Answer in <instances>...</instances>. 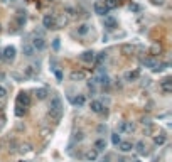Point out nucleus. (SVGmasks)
I'll return each instance as SVG.
<instances>
[{
  "label": "nucleus",
  "mask_w": 172,
  "mask_h": 162,
  "mask_svg": "<svg viewBox=\"0 0 172 162\" xmlns=\"http://www.w3.org/2000/svg\"><path fill=\"white\" fill-rule=\"evenodd\" d=\"M17 106H22V108H29V106H31V96H29L26 91L19 93V96H17Z\"/></svg>",
  "instance_id": "obj_1"
},
{
  "label": "nucleus",
  "mask_w": 172,
  "mask_h": 162,
  "mask_svg": "<svg viewBox=\"0 0 172 162\" xmlns=\"http://www.w3.org/2000/svg\"><path fill=\"white\" fill-rule=\"evenodd\" d=\"M117 147H118V150H120V152H123V154H128V152H132V150L135 149V145L132 142H120Z\"/></svg>",
  "instance_id": "obj_2"
},
{
  "label": "nucleus",
  "mask_w": 172,
  "mask_h": 162,
  "mask_svg": "<svg viewBox=\"0 0 172 162\" xmlns=\"http://www.w3.org/2000/svg\"><path fill=\"white\" fill-rule=\"evenodd\" d=\"M15 48H14V46H9V48H5V49H3V59H5V61H12L14 59V57H15Z\"/></svg>",
  "instance_id": "obj_3"
},
{
  "label": "nucleus",
  "mask_w": 172,
  "mask_h": 162,
  "mask_svg": "<svg viewBox=\"0 0 172 162\" xmlns=\"http://www.w3.org/2000/svg\"><path fill=\"white\" fill-rule=\"evenodd\" d=\"M89 108H91V111H95V113H103V111H105V106H103V103L98 102V100H95V102L89 103Z\"/></svg>",
  "instance_id": "obj_4"
},
{
  "label": "nucleus",
  "mask_w": 172,
  "mask_h": 162,
  "mask_svg": "<svg viewBox=\"0 0 172 162\" xmlns=\"http://www.w3.org/2000/svg\"><path fill=\"white\" fill-rule=\"evenodd\" d=\"M93 9H95V14H98V15H108V12H110V10L106 9L103 3H100V2H96Z\"/></svg>",
  "instance_id": "obj_5"
},
{
  "label": "nucleus",
  "mask_w": 172,
  "mask_h": 162,
  "mask_svg": "<svg viewBox=\"0 0 172 162\" xmlns=\"http://www.w3.org/2000/svg\"><path fill=\"white\" fill-rule=\"evenodd\" d=\"M95 57L96 56H95V52H93V51H86V52H83L80 56V59L83 61V63H89V64H91L93 61H95Z\"/></svg>",
  "instance_id": "obj_6"
},
{
  "label": "nucleus",
  "mask_w": 172,
  "mask_h": 162,
  "mask_svg": "<svg viewBox=\"0 0 172 162\" xmlns=\"http://www.w3.org/2000/svg\"><path fill=\"white\" fill-rule=\"evenodd\" d=\"M51 111H63V105H61V100L57 96L51 100Z\"/></svg>",
  "instance_id": "obj_7"
},
{
  "label": "nucleus",
  "mask_w": 172,
  "mask_h": 162,
  "mask_svg": "<svg viewBox=\"0 0 172 162\" xmlns=\"http://www.w3.org/2000/svg\"><path fill=\"white\" fill-rule=\"evenodd\" d=\"M32 48L37 49V51H42V49L46 48V41H44L42 37H35L34 42H32Z\"/></svg>",
  "instance_id": "obj_8"
},
{
  "label": "nucleus",
  "mask_w": 172,
  "mask_h": 162,
  "mask_svg": "<svg viewBox=\"0 0 172 162\" xmlns=\"http://www.w3.org/2000/svg\"><path fill=\"white\" fill-rule=\"evenodd\" d=\"M105 27L108 29V31H113V29H117V20L113 19V17H108V15H105Z\"/></svg>",
  "instance_id": "obj_9"
},
{
  "label": "nucleus",
  "mask_w": 172,
  "mask_h": 162,
  "mask_svg": "<svg viewBox=\"0 0 172 162\" xmlns=\"http://www.w3.org/2000/svg\"><path fill=\"white\" fill-rule=\"evenodd\" d=\"M42 22H44V27H47V29H54L56 27V19L52 15H46Z\"/></svg>",
  "instance_id": "obj_10"
},
{
  "label": "nucleus",
  "mask_w": 172,
  "mask_h": 162,
  "mask_svg": "<svg viewBox=\"0 0 172 162\" xmlns=\"http://www.w3.org/2000/svg\"><path fill=\"white\" fill-rule=\"evenodd\" d=\"M105 149H106V140L105 139H98L95 142V150L100 152V150H105Z\"/></svg>",
  "instance_id": "obj_11"
},
{
  "label": "nucleus",
  "mask_w": 172,
  "mask_h": 162,
  "mask_svg": "<svg viewBox=\"0 0 172 162\" xmlns=\"http://www.w3.org/2000/svg\"><path fill=\"white\" fill-rule=\"evenodd\" d=\"M34 51H35V49L32 48V44H24V48H22V52H24V56H27V57L34 56Z\"/></svg>",
  "instance_id": "obj_12"
},
{
  "label": "nucleus",
  "mask_w": 172,
  "mask_h": 162,
  "mask_svg": "<svg viewBox=\"0 0 172 162\" xmlns=\"http://www.w3.org/2000/svg\"><path fill=\"white\" fill-rule=\"evenodd\" d=\"M127 130H133V125H132V122H121L120 125H118V132H127Z\"/></svg>",
  "instance_id": "obj_13"
},
{
  "label": "nucleus",
  "mask_w": 172,
  "mask_h": 162,
  "mask_svg": "<svg viewBox=\"0 0 172 162\" xmlns=\"http://www.w3.org/2000/svg\"><path fill=\"white\" fill-rule=\"evenodd\" d=\"M71 102H73V105H78V106H83L84 105V102H86V98L83 95H78L76 98H71Z\"/></svg>",
  "instance_id": "obj_14"
},
{
  "label": "nucleus",
  "mask_w": 172,
  "mask_h": 162,
  "mask_svg": "<svg viewBox=\"0 0 172 162\" xmlns=\"http://www.w3.org/2000/svg\"><path fill=\"white\" fill-rule=\"evenodd\" d=\"M138 76H140V71H128V73L125 74V80L132 81V80H137Z\"/></svg>",
  "instance_id": "obj_15"
},
{
  "label": "nucleus",
  "mask_w": 172,
  "mask_h": 162,
  "mask_svg": "<svg viewBox=\"0 0 172 162\" xmlns=\"http://www.w3.org/2000/svg\"><path fill=\"white\" fill-rule=\"evenodd\" d=\"M35 96H37L39 100L47 98V89H46V88H39V89H35Z\"/></svg>",
  "instance_id": "obj_16"
},
{
  "label": "nucleus",
  "mask_w": 172,
  "mask_h": 162,
  "mask_svg": "<svg viewBox=\"0 0 172 162\" xmlns=\"http://www.w3.org/2000/svg\"><path fill=\"white\" fill-rule=\"evenodd\" d=\"M103 5H105L108 10H112V9H115V7H118V0H105Z\"/></svg>",
  "instance_id": "obj_17"
},
{
  "label": "nucleus",
  "mask_w": 172,
  "mask_h": 162,
  "mask_svg": "<svg viewBox=\"0 0 172 162\" xmlns=\"http://www.w3.org/2000/svg\"><path fill=\"white\" fill-rule=\"evenodd\" d=\"M88 31H89L88 24H81V26L78 27V34H80V35H86V34H88Z\"/></svg>",
  "instance_id": "obj_18"
},
{
  "label": "nucleus",
  "mask_w": 172,
  "mask_h": 162,
  "mask_svg": "<svg viewBox=\"0 0 172 162\" xmlns=\"http://www.w3.org/2000/svg\"><path fill=\"white\" fill-rule=\"evenodd\" d=\"M96 157H98V152H96V150H89V152H86L84 159L86 160H96Z\"/></svg>",
  "instance_id": "obj_19"
},
{
  "label": "nucleus",
  "mask_w": 172,
  "mask_h": 162,
  "mask_svg": "<svg viewBox=\"0 0 172 162\" xmlns=\"http://www.w3.org/2000/svg\"><path fill=\"white\" fill-rule=\"evenodd\" d=\"M143 66H149V68H152V69H157V63L154 59H143Z\"/></svg>",
  "instance_id": "obj_20"
},
{
  "label": "nucleus",
  "mask_w": 172,
  "mask_h": 162,
  "mask_svg": "<svg viewBox=\"0 0 172 162\" xmlns=\"http://www.w3.org/2000/svg\"><path fill=\"white\" fill-rule=\"evenodd\" d=\"M24 74L26 76H29V78H32L35 74V69H34V66H27L26 69H24Z\"/></svg>",
  "instance_id": "obj_21"
},
{
  "label": "nucleus",
  "mask_w": 172,
  "mask_h": 162,
  "mask_svg": "<svg viewBox=\"0 0 172 162\" xmlns=\"http://www.w3.org/2000/svg\"><path fill=\"white\" fill-rule=\"evenodd\" d=\"M162 89H164L166 93H169V91H170V80H169V78L162 81Z\"/></svg>",
  "instance_id": "obj_22"
},
{
  "label": "nucleus",
  "mask_w": 172,
  "mask_h": 162,
  "mask_svg": "<svg viewBox=\"0 0 172 162\" xmlns=\"http://www.w3.org/2000/svg\"><path fill=\"white\" fill-rule=\"evenodd\" d=\"M154 142L157 143V145H162V143H166V137L164 135H159V137H154Z\"/></svg>",
  "instance_id": "obj_23"
},
{
  "label": "nucleus",
  "mask_w": 172,
  "mask_h": 162,
  "mask_svg": "<svg viewBox=\"0 0 172 162\" xmlns=\"http://www.w3.org/2000/svg\"><path fill=\"white\" fill-rule=\"evenodd\" d=\"M112 142H113V145H118V143L121 142V137H120V134H113V135H112Z\"/></svg>",
  "instance_id": "obj_24"
},
{
  "label": "nucleus",
  "mask_w": 172,
  "mask_h": 162,
  "mask_svg": "<svg viewBox=\"0 0 172 162\" xmlns=\"http://www.w3.org/2000/svg\"><path fill=\"white\" fill-rule=\"evenodd\" d=\"M71 78H73V80H83L84 74H83V73H78V71H74V73L71 74Z\"/></svg>",
  "instance_id": "obj_25"
},
{
  "label": "nucleus",
  "mask_w": 172,
  "mask_h": 162,
  "mask_svg": "<svg viewBox=\"0 0 172 162\" xmlns=\"http://www.w3.org/2000/svg\"><path fill=\"white\" fill-rule=\"evenodd\" d=\"M24 113H26V108H22V106H15V115H17V117H22Z\"/></svg>",
  "instance_id": "obj_26"
},
{
  "label": "nucleus",
  "mask_w": 172,
  "mask_h": 162,
  "mask_svg": "<svg viewBox=\"0 0 172 162\" xmlns=\"http://www.w3.org/2000/svg\"><path fill=\"white\" fill-rule=\"evenodd\" d=\"M61 115H63V111H51V117L54 118V120H59Z\"/></svg>",
  "instance_id": "obj_27"
},
{
  "label": "nucleus",
  "mask_w": 172,
  "mask_h": 162,
  "mask_svg": "<svg viewBox=\"0 0 172 162\" xmlns=\"http://www.w3.org/2000/svg\"><path fill=\"white\" fill-rule=\"evenodd\" d=\"M137 147H138V152H140V154H145V143H143V142H138Z\"/></svg>",
  "instance_id": "obj_28"
},
{
  "label": "nucleus",
  "mask_w": 172,
  "mask_h": 162,
  "mask_svg": "<svg viewBox=\"0 0 172 162\" xmlns=\"http://www.w3.org/2000/svg\"><path fill=\"white\" fill-rule=\"evenodd\" d=\"M105 59H106V54H105V52H101V54H98V59H96V63L100 64V63H103Z\"/></svg>",
  "instance_id": "obj_29"
},
{
  "label": "nucleus",
  "mask_w": 172,
  "mask_h": 162,
  "mask_svg": "<svg viewBox=\"0 0 172 162\" xmlns=\"http://www.w3.org/2000/svg\"><path fill=\"white\" fill-rule=\"evenodd\" d=\"M5 96H7V89L5 88H3V86H0V98H5Z\"/></svg>",
  "instance_id": "obj_30"
},
{
  "label": "nucleus",
  "mask_w": 172,
  "mask_h": 162,
  "mask_svg": "<svg viewBox=\"0 0 172 162\" xmlns=\"http://www.w3.org/2000/svg\"><path fill=\"white\" fill-rule=\"evenodd\" d=\"M54 74H56V78H57V80H63V73H61L59 69H54Z\"/></svg>",
  "instance_id": "obj_31"
},
{
  "label": "nucleus",
  "mask_w": 172,
  "mask_h": 162,
  "mask_svg": "<svg viewBox=\"0 0 172 162\" xmlns=\"http://www.w3.org/2000/svg\"><path fill=\"white\" fill-rule=\"evenodd\" d=\"M52 48H54L56 51L59 49V39H54V42H52Z\"/></svg>",
  "instance_id": "obj_32"
},
{
  "label": "nucleus",
  "mask_w": 172,
  "mask_h": 162,
  "mask_svg": "<svg viewBox=\"0 0 172 162\" xmlns=\"http://www.w3.org/2000/svg\"><path fill=\"white\" fill-rule=\"evenodd\" d=\"M121 51H123V52H130L132 51V46H128V44L123 46V48H121Z\"/></svg>",
  "instance_id": "obj_33"
},
{
  "label": "nucleus",
  "mask_w": 172,
  "mask_h": 162,
  "mask_svg": "<svg viewBox=\"0 0 172 162\" xmlns=\"http://www.w3.org/2000/svg\"><path fill=\"white\" fill-rule=\"evenodd\" d=\"M98 132H100V134H103V132H106V125H100V127H98Z\"/></svg>",
  "instance_id": "obj_34"
},
{
  "label": "nucleus",
  "mask_w": 172,
  "mask_h": 162,
  "mask_svg": "<svg viewBox=\"0 0 172 162\" xmlns=\"http://www.w3.org/2000/svg\"><path fill=\"white\" fill-rule=\"evenodd\" d=\"M20 150H24V152H27V150H31V145H29V143H26V145H22V147H20Z\"/></svg>",
  "instance_id": "obj_35"
},
{
  "label": "nucleus",
  "mask_w": 172,
  "mask_h": 162,
  "mask_svg": "<svg viewBox=\"0 0 172 162\" xmlns=\"http://www.w3.org/2000/svg\"><path fill=\"white\" fill-rule=\"evenodd\" d=\"M157 51H160V46H154V48H152V52H157Z\"/></svg>",
  "instance_id": "obj_36"
},
{
  "label": "nucleus",
  "mask_w": 172,
  "mask_h": 162,
  "mask_svg": "<svg viewBox=\"0 0 172 162\" xmlns=\"http://www.w3.org/2000/svg\"><path fill=\"white\" fill-rule=\"evenodd\" d=\"M108 160H110V157H108V156H106V157H103V162H108Z\"/></svg>",
  "instance_id": "obj_37"
},
{
  "label": "nucleus",
  "mask_w": 172,
  "mask_h": 162,
  "mask_svg": "<svg viewBox=\"0 0 172 162\" xmlns=\"http://www.w3.org/2000/svg\"><path fill=\"white\" fill-rule=\"evenodd\" d=\"M0 59H3V57H2V52H0Z\"/></svg>",
  "instance_id": "obj_38"
},
{
  "label": "nucleus",
  "mask_w": 172,
  "mask_h": 162,
  "mask_svg": "<svg viewBox=\"0 0 172 162\" xmlns=\"http://www.w3.org/2000/svg\"><path fill=\"white\" fill-rule=\"evenodd\" d=\"M9 2H12V0H9Z\"/></svg>",
  "instance_id": "obj_39"
},
{
  "label": "nucleus",
  "mask_w": 172,
  "mask_h": 162,
  "mask_svg": "<svg viewBox=\"0 0 172 162\" xmlns=\"http://www.w3.org/2000/svg\"><path fill=\"white\" fill-rule=\"evenodd\" d=\"M137 162H138V160H137Z\"/></svg>",
  "instance_id": "obj_40"
}]
</instances>
